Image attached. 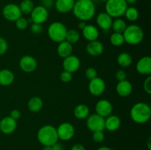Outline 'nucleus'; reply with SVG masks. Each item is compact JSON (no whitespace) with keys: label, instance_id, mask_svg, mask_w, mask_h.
<instances>
[{"label":"nucleus","instance_id":"nucleus-1","mask_svg":"<svg viewBox=\"0 0 151 150\" xmlns=\"http://www.w3.org/2000/svg\"><path fill=\"white\" fill-rule=\"evenodd\" d=\"M72 11L80 21H87L95 16L96 7L92 0H78L75 2Z\"/></svg>","mask_w":151,"mask_h":150},{"label":"nucleus","instance_id":"nucleus-2","mask_svg":"<svg viewBox=\"0 0 151 150\" xmlns=\"http://www.w3.org/2000/svg\"><path fill=\"white\" fill-rule=\"evenodd\" d=\"M131 119L139 124H145L150 120L151 116V108L147 103L137 102L132 106L130 111Z\"/></svg>","mask_w":151,"mask_h":150},{"label":"nucleus","instance_id":"nucleus-3","mask_svg":"<svg viewBox=\"0 0 151 150\" xmlns=\"http://www.w3.org/2000/svg\"><path fill=\"white\" fill-rule=\"evenodd\" d=\"M37 139L43 146H52L58 142L57 129L52 125H44L38 129Z\"/></svg>","mask_w":151,"mask_h":150},{"label":"nucleus","instance_id":"nucleus-4","mask_svg":"<svg viewBox=\"0 0 151 150\" xmlns=\"http://www.w3.org/2000/svg\"><path fill=\"white\" fill-rule=\"evenodd\" d=\"M125 43L130 45L139 44L144 39V32L139 26L137 24H131L126 26L122 33Z\"/></svg>","mask_w":151,"mask_h":150},{"label":"nucleus","instance_id":"nucleus-5","mask_svg":"<svg viewBox=\"0 0 151 150\" xmlns=\"http://www.w3.org/2000/svg\"><path fill=\"white\" fill-rule=\"evenodd\" d=\"M106 13L113 19H118L125 14L128 7L125 0H108L106 2Z\"/></svg>","mask_w":151,"mask_h":150},{"label":"nucleus","instance_id":"nucleus-6","mask_svg":"<svg viewBox=\"0 0 151 150\" xmlns=\"http://www.w3.org/2000/svg\"><path fill=\"white\" fill-rule=\"evenodd\" d=\"M67 30V28L63 23L60 21H55L48 26L47 35L52 41L59 44L65 41Z\"/></svg>","mask_w":151,"mask_h":150},{"label":"nucleus","instance_id":"nucleus-7","mask_svg":"<svg viewBox=\"0 0 151 150\" xmlns=\"http://www.w3.org/2000/svg\"><path fill=\"white\" fill-rule=\"evenodd\" d=\"M87 128L91 132L103 131L105 129V118L99 116L97 113L89 115L86 118Z\"/></svg>","mask_w":151,"mask_h":150},{"label":"nucleus","instance_id":"nucleus-8","mask_svg":"<svg viewBox=\"0 0 151 150\" xmlns=\"http://www.w3.org/2000/svg\"><path fill=\"white\" fill-rule=\"evenodd\" d=\"M2 16L9 21H16L18 19L22 16L19 5L14 3L7 4L2 9Z\"/></svg>","mask_w":151,"mask_h":150},{"label":"nucleus","instance_id":"nucleus-9","mask_svg":"<svg viewBox=\"0 0 151 150\" xmlns=\"http://www.w3.org/2000/svg\"><path fill=\"white\" fill-rule=\"evenodd\" d=\"M56 129L58 139L63 141H70L75 134V127L69 122H63L60 124L58 128H56Z\"/></svg>","mask_w":151,"mask_h":150},{"label":"nucleus","instance_id":"nucleus-10","mask_svg":"<svg viewBox=\"0 0 151 150\" xmlns=\"http://www.w3.org/2000/svg\"><path fill=\"white\" fill-rule=\"evenodd\" d=\"M30 19L32 21V23H36L42 24L47 21L49 17V12L47 9L41 5L34 7L30 14Z\"/></svg>","mask_w":151,"mask_h":150},{"label":"nucleus","instance_id":"nucleus-11","mask_svg":"<svg viewBox=\"0 0 151 150\" xmlns=\"http://www.w3.org/2000/svg\"><path fill=\"white\" fill-rule=\"evenodd\" d=\"M105 90H106V82L102 78L97 76L89 81L88 91L91 95L99 96L104 93Z\"/></svg>","mask_w":151,"mask_h":150},{"label":"nucleus","instance_id":"nucleus-12","mask_svg":"<svg viewBox=\"0 0 151 150\" xmlns=\"http://www.w3.org/2000/svg\"><path fill=\"white\" fill-rule=\"evenodd\" d=\"M19 68L26 73H31L37 68V61L34 57L31 55H24L19 60Z\"/></svg>","mask_w":151,"mask_h":150},{"label":"nucleus","instance_id":"nucleus-13","mask_svg":"<svg viewBox=\"0 0 151 150\" xmlns=\"http://www.w3.org/2000/svg\"><path fill=\"white\" fill-rule=\"evenodd\" d=\"M113 106L110 101L107 99L99 100L95 105V112L99 116L106 118L111 115Z\"/></svg>","mask_w":151,"mask_h":150},{"label":"nucleus","instance_id":"nucleus-14","mask_svg":"<svg viewBox=\"0 0 151 150\" xmlns=\"http://www.w3.org/2000/svg\"><path fill=\"white\" fill-rule=\"evenodd\" d=\"M80 67H81V60L77 56L71 54L67 57L63 58V68L64 71L72 74L76 72L80 69Z\"/></svg>","mask_w":151,"mask_h":150},{"label":"nucleus","instance_id":"nucleus-15","mask_svg":"<svg viewBox=\"0 0 151 150\" xmlns=\"http://www.w3.org/2000/svg\"><path fill=\"white\" fill-rule=\"evenodd\" d=\"M17 127L16 121L10 116H5L0 121V131L3 134L10 135L15 132Z\"/></svg>","mask_w":151,"mask_h":150},{"label":"nucleus","instance_id":"nucleus-16","mask_svg":"<svg viewBox=\"0 0 151 150\" xmlns=\"http://www.w3.org/2000/svg\"><path fill=\"white\" fill-rule=\"evenodd\" d=\"M137 72L142 75H150L151 74V57L144 56L137 61L136 65Z\"/></svg>","mask_w":151,"mask_h":150},{"label":"nucleus","instance_id":"nucleus-17","mask_svg":"<svg viewBox=\"0 0 151 150\" xmlns=\"http://www.w3.org/2000/svg\"><path fill=\"white\" fill-rule=\"evenodd\" d=\"M97 24L103 30H109L111 28L113 19L106 12H101L96 18Z\"/></svg>","mask_w":151,"mask_h":150},{"label":"nucleus","instance_id":"nucleus-18","mask_svg":"<svg viewBox=\"0 0 151 150\" xmlns=\"http://www.w3.org/2000/svg\"><path fill=\"white\" fill-rule=\"evenodd\" d=\"M87 53L92 57H97L101 55L104 51V46L100 41H90L86 46Z\"/></svg>","mask_w":151,"mask_h":150},{"label":"nucleus","instance_id":"nucleus-19","mask_svg":"<svg viewBox=\"0 0 151 150\" xmlns=\"http://www.w3.org/2000/svg\"><path fill=\"white\" fill-rule=\"evenodd\" d=\"M116 91L118 95L122 97L128 96L132 93L133 85L130 81L125 80L118 82L116 86Z\"/></svg>","mask_w":151,"mask_h":150},{"label":"nucleus","instance_id":"nucleus-20","mask_svg":"<svg viewBox=\"0 0 151 150\" xmlns=\"http://www.w3.org/2000/svg\"><path fill=\"white\" fill-rule=\"evenodd\" d=\"M121 125V119L119 116L110 115L105 119V129L110 132L117 130Z\"/></svg>","mask_w":151,"mask_h":150},{"label":"nucleus","instance_id":"nucleus-21","mask_svg":"<svg viewBox=\"0 0 151 150\" xmlns=\"http://www.w3.org/2000/svg\"><path fill=\"white\" fill-rule=\"evenodd\" d=\"M75 0H56L55 7L60 13H67L72 10Z\"/></svg>","mask_w":151,"mask_h":150},{"label":"nucleus","instance_id":"nucleus-22","mask_svg":"<svg viewBox=\"0 0 151 150\" xmlns=\"http://www.w3.org/2000/svg\"><path fill=\"white\" fill-rule=\"evenodd\" d=\"M82 33L84 38L88 42L98 39L99 30L95 26L92 24H86L85 28L82 30Z\"/></svg>","mask_w":151,"mask_h":150},{"label":"nucleus","instance_id":"nucleus-23","mask_svg":"<svg viewBox=\"0 0 151 150\" xmlns=\"http://www.w3.org/2000/svg\"><path fill=\"white\" fill-rule=\"evenodd\" d=\"M73 51V46L66 41H63L59 43L57 47V52L59 57L62 58L67 57L68 56L71 55Z\"/></svg>","mask_w":151,"mask_h":150},{"label":"nucleus","instance_id":"nucleus-24","mask_svg":"<svg viewBox=\"0 0 151 150\" xmlns=\"http://www.w3.org/2000/svg\"><path fill=\"white\" fill-rule=\"evenodd\" d=\"M15 76L13 72L7 69L0 70V85L9 86L14 82Z\"/></svg>","mask_w":151,"mask_h":150},{"label":"nucleus","instance_id":"nucleus-25","mask_svg":"<svg viewBox=\"0 0 151 150\" xmlns=\"http://www.w3.org/2000/svg\"><path fill=\"white\" fill-rule=\"evenodd\" d=\"M74 116L78 119H86L89 116V108L84 104H78L74 109Z\"/></svg>","mask_w":151,"mask_h":150},{"label":"nucleus","instance_id":"nucleus-26","mask_svg":"<svg viewBox=\"0 0 151 150\" xmlns=\"http://www.w3.org/2000/svg\"><path fill=\"white\" fill-rule=\"evenodd\" d=\"M43 105H44V102H43L42 99L38 96L32 97L29 99L27 103L28 109L33 113L39 112L42 109Z\"/></svg>","mask_w":151,"mask_h":150},{"label":"nucleus","instance_id":"nucleus-27","mask_svg":"<svg viewBox=\"0 0 151 150\" xmlns=\"http://www.w3.org/2000/svg\"><path fill=\"white\" fill-rule=\"evenodd\" d=\"M117 63L119 66H120L122 68L129 67L133 63V58L130 54L128 52H122L118 55Z\"/></svg>","mask_w":151,"mask_h":150},{"label":"nucleus","instance_id":"nucleus-28","mask_svg":"<svg viewBox=\"0 0 151 150\" xmlns=\"http://www.w3.org/2000/svg\"><path fill=\"white\" fill-rule=\"evenodd\" d=\"M126 26V22H125L123 19H120V18L116 19L114 21H113V22H112L111 28L114 32L122 34L124 31H125Z\"/></svg>","mask_w":151,"mask_h":150},{"label":"nucleus","instance_id":"nucleus-29","mask_svg":"<svg viewBox=\"0 0 151 150\" xmlns=\"http://www.w3.org/2000/svg\"><path fill=\"white\" fill-rule=\"evenodd\" d=\"M22 14H30L34 8V3L32 0H22L19 5Z\"/></svg>","mask_w":151,"mask_h":150},{"label":"nucleus","instance_id":"nucleus-30","mask_svg":"<svg viewBox=\"0 0 151 150\" xmlns=\"http://www.w3.org/2000/svg\"><path fill=\"white\" fill-rule=\"evenodd\" d=\"M124 15L125 16V18L130 21H136L139 19V10L136 7H128Z\"/></svg>","mask_w":151,"mask_h":150},{"label":"nucleus","instance_id":"nucleus-31","mask_svg":"<svg viewBox=\"0 0 151 150\" xmlns=\"http://www.w3.org/2000/svg\"><path fill=\"white\" fill-rule=\"evenodd\" d=\"M80 38H81V35H80L79 32L75 29H69V30H67L65 41H68L71 44H74L79 41Z\"/></svg>","mask_w":151,"mask_h":150},{"label":"nucleus","instance_id":"nucleus-32","mask_svg":"<svg viewBox=\"0 0 151 150\" xmlns=\"http://www.w3.org/2000/svg\"><path fill=\"white\" fill-rule=\"evenodd\" d=\"M110 42L114 46H120L125 44L123 35L117 32H114L110 36Z\"/></svg>","mask_w":151,"mask_h":150},{"label":"nucleus","instance_id":"nucleus-33","mask_svg":"<svg viewBox=\"0 0 151 150\" xmlns=\"http://www.w3.org/2000/svg\"><path fill=\"white\" fill-rule=\"evenodd\" d=\"M15 23H16V26L19 30H24L27 28L28 25H29L27 19L24 17H22V16L18 19L15 21Z\"/></svg>","mask_w":151,"mask_h":150},{"label":"nucleus","instance_id":"nucleus-34","mask_svg":"<svg viewBox=\"0 0 151 150\" xmlns=\"http://www.w3.org/2000/svg\"><path fill=\"white\" fill-rule=\"evenodd\" d=\"M92 138L94 142L102 143L105 139V134L103 131H97L93 132Z\"/></svg>","mask_w":151,"mask_h":150},{"label":"nucleus","instance_id":"nucleus-35","mask_svg":"<svg viewBox=\"0 0 151 150\" xmlns=\"http://www.w3.org/2000/svg\"><path fill=\"white\" fill-rule=\"evenodd\" d=\"M30 31L34 35H40L43 32L42 24L36 23H32L30 26Z\"/></svg>","mask_w":151,"mask_h":150},{"label":"nucleus","instance_id":"nucleus-36","mask_svg":"<svg viewBox=\"0 0 151 150\" xmlns=\"http://www.w3.org/2000/svg\"><path fill=\"white\" fill-rule=\"evenodd\" d=\"M85 76L87 79H89V80H91V79H94V78H96L97 76V70L94 68L92 67L88 68L85 72Z\"/></svg>","mask_w":151,"mask_h":150},{"label":"nucleus","instance_id":"nucleus-37","mask_svg":"<svg viewBox=\"0 0 151 150\" xmlns=\"http://www.w3.org/2000/svg\"><path fill=\"white\" fill-rule=\"evenodd\" d=\"M60 79L64 83H68L72 79V74L66 71H63L60 73Z\"/></svg>","mask_w":151,"mask_h":150},{"label":"nucleus","instance_id":"nucleus-38","mask_svg":"<svg viewBox=\"0 0 151 150\" xmlns=\"http://www.w3.org/2000/svg\"><path fill=\"white\" fill-rule=\"evenodd\" d=\"M8 49V44L2 37H0V55H3Z\"/></svg>","mask_w":151,"mask_h":150},{"label":"nucleus","instance_id":"nucleus-39","mask_svg":"<svg viewBox=\"0 0 151 150\" xmlns=\"http://www.w3.org/2000/svg\"><path fill=\"white\" fill-rule=\"evenodd\" d=\"M143 88L147 94H151V76L149 75L143 83Z\"/></svg>","mask_w":151,"mask_h":150},{"label":"nucleus","instance_id":"nucleus-40","mask_svg":"<svg viewBox=\"0 0 151 150\" xmlns=\"http://www.w3.org/2000/svg\"><path fill=\"white\" fill-rule=\"evenodd\" d=\"M115 76H116V79H117L118 82H119V81H123L126 79L127 74L125 71L121 69V70H119L116 71Z\"/></svg>","mask_w":151,"mask_h":150},{"label":"nucleus","instance_id":"nucleus-41","mask_svg":"<svg viewBox=\"0 0 151 150\" xmlns=\"http://www.w3.org/2000/svg\"><path fill=\"white\" fill-rule=\"evenodd\" d=\"M53 5H54L53 0H41V6L44 7L47 10L51 8Z\"/></svg>","mask_w":151,"mask_h":150},{"label":"nucleus","instance_id":"nucleus-42","mask_svg":"<svg viewBox=\"0 0 151 150\" xmlns=\"http://www.w3.org/2000/svg\"><path fill=\"white\" fill-rule=\"evenodd\" d=\"M10 116L12 119H13L14 120L16 121L17 119H19V118L21 117V112L19 111V110L15 109V110H13L11 112H10V116Z\"/></svg>","mask_w":151,"mask_h":150},{"label":"nucleus","instance_id":"nucleus-43","mask_svg":"<svg viewBox=\"0 0 151 150\" xmlns=\"http://www.w3.org/2000/svg\"><path fill=\"white\" fill-rule=\"evenodd\" d=\"M70 150H86V149L85 146L81 144H74L73 146H72Z\"/></svg>","mask_w":151,"mask_h":150},{"label":"nucleus","instance_id":"nucleus-44","mask_svg":"<svg viewBox=\"0 0 151 150\" xmlns=\"http://www.w3.org/2000/svg\"><path fill=\"white\" fill-rule=\"evenodd\" d=\"M52 150H64V147L60 143H55V144H53L52 146Z\"/></svg>","mask_w":151,"mask_h":150},{"label":"nucleus","instance_id":"nucleus-45","mask_svg":"<svg viewBox=\"0 0 151 150\" xmlns=\"http://www.w3.org/2000/svg\"><path fill=\"white\" fill-rule=\"evenodd\" d=\"M86 21H81L78 24V28H79L81 30H83V29L85 28V26H86Z\"/></svg>","mask_w":151,"mask_h":150},{"label":"nucleus","instance_id":"nucleus-46","mask_svg":"<svg viewBox=\"0 0 151 150\" xmlns=\"http://www.w3.org/2000/svg\"><path fill=\"white\" fill-rule=\"evenodd\" d=\"M97 150H113L109 146H100Z\"/></svg>","mask_w":151,"mask_h":150},{"label":"nucleus","instance_id":"nucleus-47","mask_svg":"<svg viewBox=\"0 0 151 150\" xmlns=\"http://www.w3.org/2000/svg\"><path fill=\"white\" fill-rule=\"evenodd\" d=\"M147 146L148 150H151V138L149 137L148 139H147Z\"/></svg>","mask_w":151,"mask_h":150},{"label":"nucleus","instance_id":"nucleus-48","mask_svg":"<svg viewBox=\"0 0 151 150\" xmlns=\"http://www.w3.org/2000/svg\"><path fill=\"white\" fill-rule=\"evenodd\" d=\"M42 150H52V146H44Z\"/></svg>","mask_w":151,"mask_h":150},{"label":"nucleus","instance_id":"nucleus-49","mask_svg":"<svg viewBox=\"0 0 151 150\" xmlns=\"http://www.w3.org/2000/svg\"><path fill=\"white\" fill-rule=\"evenodd\" d=\"M125 1L127 2V4H134V3H136L137 1V0H125Z\"/></svg>","mask_w":151,"mask_h":150},{"label":"nucleus","instance_id":"nucleus-50","mask_svg":"<svg viewBox=\"0 0 151 150\" xmlns=\"http://www.w3.org/2000/svg\"><path fill=\"white\" fill-rule=\"evenodd\" d=\"M99 1H103V2H106V1H107L108 0H99Z\"/></svg>","mask_w":151,"mask_h":150}]
</instances>
